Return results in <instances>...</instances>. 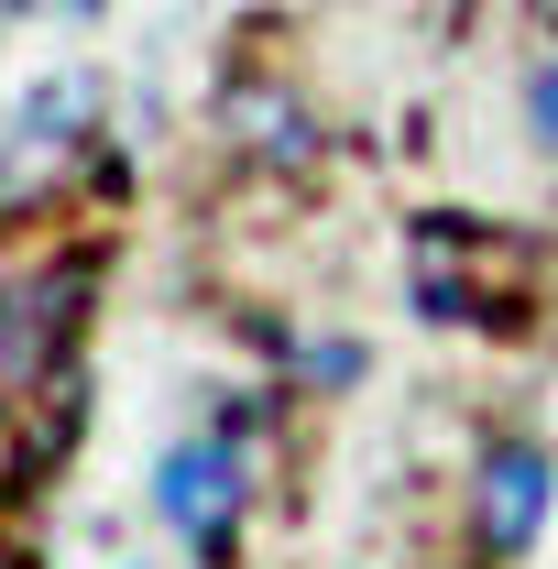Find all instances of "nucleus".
Returning a JSON list of instances; mask_svg holds the SVG:
<instances>
[{
    "label": "nucleus",
    "mask_w": 558,
    "mask_h": 569,
    "mask_svg": "<svg viewBox=\"0 0 558 569\" xmlns=\"http://www.w3.org/2000/svg\"><path fill=\"white\" fill-rule=\"evenodd\" d=\"M548 493H558L548 449H537V438H492L482 471H471V548H482V559H526L537 526H548Z\"/></svg>",
    "instance_id": "nucleus-2"
},
{
    "label": "nucleus",
    "mask_w": 558,
    "mask_h": 569,
    "mask_svg": "<svg viewBox=\"0 0 558 569\" xmlns=\"http://www.w3.org/2000/svg\"><path fill=\"white\" fill-rule=\"evenodd\" d=\"M0 11H11V0H0Z\"/></svg>",
    "instance_id": "nucleus-8"
},
{
    "label": "nucleus",
    "mask_w": 558,
    "mask_h": 569,
    "mask_svg": "<svg viewBox=\"0 0 558 569\" xmlns=\"http://www.w3.org/2000/svg\"><path fill=\"white\" fill-rule=\"evenodd\" d=\"M77 121H88V77H56V88H44V99L0 132V230L22 219V198H44V187H56V164L88 142Z\"/></svg>",
    "instance_id": "nucleus-4"
},
{
    "label": "nucleus",
    "mask_w": 558,
    "mask_h": 569,
    "mask_svg": "<svg viewBox=\"0 0 558 569\" xmlns=\"http://www.w3.org/2000/svg\"><path fill=\"white\" fill-rule=\"evenodd\" d=\"M77 296H88V263H44V274L0 284V406H22L33 383H67Z\"/></svg>",
    "instance_id": "nucleus-1"
},
{
    "label": "nucleus",
    "mask_w": 558,
    "mask_h": 569,
    "mask_svg": "<svg viewBox=\"0 0 558 569\" xmlns=\"http://www.w3.org/2000/svg\"><path fill=\"white\" fill-rule=\"evenodd\" d=\"M230 110H241L252 153H275V164H307V153H318V142H307V110H296V99H263V88H241Z\"/></svg>",
    "instance_id": "nucleus-5"
},
{
    "label": "nucleus",
    "mask_w": 558,
    "mask_h": 569,
    "mask_svg": "<svg viewBox=\"0 0 558 569\" xmlns=\"http://www.w3.org/2000/svg\"><path fill=\"white\" fill-rule=\"evenodd\" d=\"M526 132L558 153V56H537V67H526Z\"/></svg>",
    "instance_id": "nucleus-6"
},
{
    "label": "nucleus",
    "mask_w": 558,
    "mask_h": 569,
    "mask_svg": "<svg viewBox=\"0 0 558 569\" xmlns=\"http://www.w3.org/2000/svg\"><path fill=\"white\" fill-rule=\"evenodd\" d=\"M165 526L198 548V559H230V526H241V460H230V438H187V449H165Z\"/></svg>",
    "instance_id": "nucleus-3"
},
{
    "label": "nucleus",
    "mask_w": 558,
    "mask_h": 569,
    "mask_svg": "<svg viewBox=\"0 0 558 569\" xmlns=\"http://www.w3.org/2000/svg\"><path fill=\"white\" fill-rule=\"evenodd\" d=\"M67 11H99V0H67Z\"/></svg>",
    "instance_id": "nucleus-7"
}]
</instances>
